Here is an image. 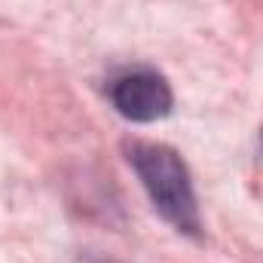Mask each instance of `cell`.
Returning a JSON list of instances; mask_svg holds the SVG:
<instances>
[{
    "mask_svg": "<svg viewBox=\"0 0 263 263\" xmlns=\"http://www.w3.org/2000/svg\"><path fill=\"white\" fill-rule=\"evenodd\" d=\"M126 159L141 178V187L147 190L156 211L181 233L199 236L202 220H199V205L193 193L190 172L184 159L165 147V144H150V141H129L126 144Z\"/></svg>",
    "mask_w": 263,
    "mask_h": 263,
    "instance_id": "obj_1",
    "label": "cell"
},
{
    "mask_svg": "<svg viewBox=\"0 0 263 263\" xmlns=\"http://www.w3.org/2000/svg\"><path fill=\"white\" fill-rule=\"evenodd\" d=\"M114 107L132 123H153L172 110V86L156 70H126L110 83Z\"/></svg>",
    "mask_w": 263,
    "mask_h": 263,
    "instance_id": "obj_2",
    "label": "cell"
},
{
    "mask_svg": "<svg viewBox=\"0 0 263 263\" xmlns=\"http://www.w3.org/2000/svg\"><path fill=\"white\" fill-rule=\"evenodd\" d=\"M80 263H117V260H104V257H83Z\"/></svg>",
    "mask_w": 263,
    "mask_h": 263,
    "instance_id": "obj_3",
    "label": "cell"
}]
</instances>
